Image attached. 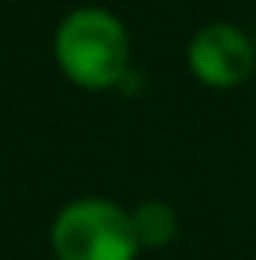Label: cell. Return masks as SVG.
<instances>
[{
    "instance_id": "7a4b0ae2",
    "label": "cell",
    "mask_w": 256,
    "mask_h": 260,
    "mask_svg": "<svg viewBox=\"0 0 256 260\" xmlns=\"http://www.w3.org/2000/svg\"><path fill=\"white\" fill-rule=\"evenodd\" d=\"M49 239L56 260H133L140 246L133 218L98 197L67 204L53 221Z\"/></svg>"
},
{
    "instance_id": "5b68a950",
    "label": "cell",
    "mask_w": 256,
    "mask_h": 260,
    "mask_svg": "<svg viewBox=\"0 0 256 260\" xmlns=\"http://www.w3.org/2000/svg\"><path fill=\"white\" fill-rule=\"evenodd\" d=\"M253 43H256V36H253Z\"/></svg>"
},
{
    "instance_id": "6da1fadb",
    "label": "cell",
    "mask_w": 256,
    "mask_h": 260,
    "mask_svg": "<svg viewBox=\"0 0 256 260\" xmlns=\"http://www.w3.org/2000/svg\"><path fill=\"white\" fill-rule=\"evenodd\" d=\"M56 63L81 88H120L130 74V39L116 14L102 7H78L56 28Z\"/></svg>"
},
{
    "instance_id": "3957f363",
    "label": "cell",
    "mask_w": 256,
    "mask_h": 260,
    "mask_svg": "<svg viewBox=\"0 0 256 260\" xmlns=\"http://www.w3.org/2000/svg\"><path fill=\"white\" fill-rule=\"evenodd\" d=\"M190 71L211 88H235L242 85L256 67V43L228 21L204 25L186 49Z\"/></svg>"
},
{
    "instance_id": "277c9868",
    "label": "cell",
    "mask_w": 256,
    "mask_h": 260,
    "mask_svg": "<svg viewBox=\"0 0 256 260\" xmlns=\"http://www.w3.org/2000/svg\"><path fill=\"white\" fill-rule=\"evenodd\" d=\"M130 218H133V232H137L140 246H165L175 239L179 218L165 201H144V204H137V211Z\"/></svg>"
}]
</instances>
